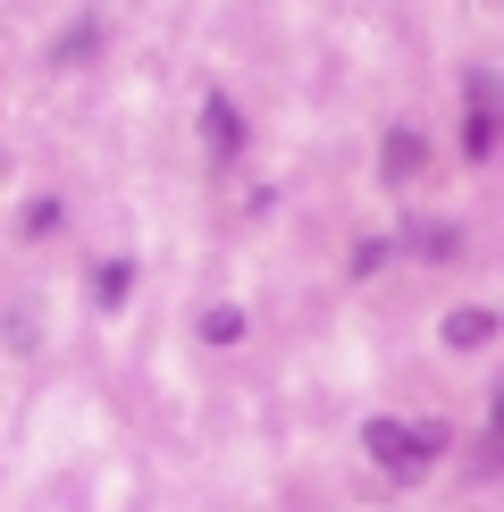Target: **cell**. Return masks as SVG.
Masks as SVG:
<instances>
[{
    "label": "cell",
    "instance_id": "obj_1",
    "mask_svg": "<svg viewBox=\"0 0 504 512\" xmlns=\"http://www.w3.org/2000/svg\"><path fill=\"white\" fill-rule=\"evenodd\" d=\"M362 445H370V462H378V471L420 479L437 454H446V429H437V420H370V429H362Z\"/></svg>",
    "mask_w": 504,
    "mask_h": 512
},
{
    "label": "cell",
    "instance_id": "obj_2",
    "mask_svg": "<svg viewBox=\"0 0 504 512\" xmlns=\"http://www.w3.org/2000/svg\"><path fill=\"white\" fill-rule=\"evenodd\" d=\"M462 152L488 160L496 152V76H471V118H462Z\"/></svg>",
    "mask_w": 504,
    "mask_h": 512
},
{
    "label": "cell",
    "instance_id": "obj_3",
    "mask_svg": "<svg viewBox=\"0 0 504 512\" xmlns=\"http://www.w3.org/2000/svg\"><path fill=\"white\" fill-rule=\"evenodd\" d=\"M202 135H210V160H219V168L244 152V118H236V101H227V93L202 101Z\"/></svg>",
    "mask_w": 504,
    "mask_h": 512
},
{
    "label": "cell",
    "instance_id": "obj_4",
    "mask_svg": "<svg viewBox=\"0 0 504 512\" xmlns=\"http://www.w3.org/2000/svg\"><path fill=\"white\" fill-rule=\"evenodd\" d=\"M420 160H429V143H420L412 126H395V135H387V185H412Z\"/></svg>",
    "mask_w": 504,
    "mask_h": 512
},
{
    "label": "cell",
    "instance_id": "obj_5",
    "mask_svg": "<svg viewBox=\"0 0 504 512\" xmlns=\"http://www.w3.org/2000/svg\"><path fill=\"white\" fill-rule=\"evenodd\" d=\"M496 336V311H479V303H462L454 319H446V345H462V353H479Z\"/></svg>",
    "mask_w": 504,
    "mask_h": 512
},
{
    "label": "cell",
    "instance_id": "obj_6",
    "mask_svg": "<svg viewBox=\"0 0 504 512\" xmlns=\"http://www.w3.org/2000/svg\"><path fill=\"white\" fill-rule=\"evenodd\" d=\"M412 252H420V261H454V252H462V227L420 219V227H412Z\"/></svg>",
    "mask_w": 504,
    "mask_h": 512
},
{
    "label": "cell",
    "instance_id": "obj_7",
    "mask_svg": "<svg viewBox=\"0 0 504 512\" xmlns=\"http://www.w3.org/2000/svg\"><path fill=\"white\" fill-rule=\"evenodd\" d=\"M93 42H101V17H76V26L59 34V51H51V59H59V68H84V59H93Z\"/></svg>",
    "mask_w": 504,
    "mask_h": 512
},
{
    "label": "cell",
    "instance_id": "obj_8",
    "mask_svg": "<svg viewBox=\"0 0 504 512\" xmlns=\"http://www.w3.org/2000/svg\"><path fill=\"white\" fill-rule=\"evenodd\" d=\"M126 286H135V269H126V261L93 269V303H101V311H110V303H126Z\"/></svg>",
    "mask_w": 504,
    "mask_h": 512
},
{
    "label": "cell",
    "instance_id": "obj_9",
    "mask_svg": "<svg viewBox=\"0 0 504 512\" xmlns=\"http://www.w3.org/2000/svg\"><path fill=\"white\" fill-rule=\"evenodd\" d=\"M202 336H210V345H236V336H244V311H202Z\"/></svg>",
    "mask_w": 504,
    "mask_h": 512
},
{
    "label": "cell",
    "instance_id": "obj_10",
    "mask_svg": "<svg viewBox=\"0 0 504 512\" xmlns=\"http://www.w3.org/2000/svg\"><path fill=\"white\" fill-rule=\"evenodd\" d=\"M378 261H387V236H362V244H353V269H362V277H370Z\"/></svg>",
    "mask_w": 504,
    "mask_h": 512
}]
</instances>
